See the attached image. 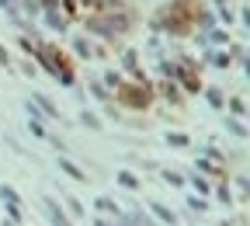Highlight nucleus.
<instances>
[{
	"instance_id": "3",
	"label": "nucleus",
	"mask_w": 250,
	"mask_h": 226,
	"mask_svg": "<svg viewBox=\"0 0 250 226\" xmlns=\"http://www.w3.org/2000/svg\"><path fill=\"white\" fill-rule=\"evenodd\" d=\"M149 209H153V212H156V216H160V219H164V223H170V226H174V223H177V216H174V212H170V209H167V205H160V202H153V205H149Z\"/></svg>"
},
{
	"instance_id": "1",
	"label": "nucleus",
	"mask_w": 250,
	"mask_h": 226,
	"mask_svg": "<svg viewBox=\"0 0 250 226\" xmlns=\"http://www.w3.org/2000/svg\"><path fill=\"white\" fill-rule=\"evenodd\" d=\"M42 205H45V212H49V219H52V226H70V219H66V216H62V212L56 209V202H52V199H45Z\"/></svg>"
},
{
	"instance_id": "4",
	"label": "nucleus",
	"mask_w": 250,
	"mask_h": 226,
	"mask_svg": "<svg viewBox=\"0 0 250 226\" xmlns=\"http://www.w3.org/2000/svg\"><path fill=\"white\" fill-rule=\"evenodd\" d=\"M59 167H62V171H66L70 178H77V181H83V178H87V174H83V171H80L77 164H70V160H59Z\"/></svg>"
},
{
	"instance_id": "7",
	"label": "nucleus",
	"mask_w": 250,
	"mask_h": 226,
	"mask_svg": "<svg viewBox=\"0 0 250 226\" xmlns=\"http://www.w3.org/2000/svg\"><path fill=\"white\" fill-rule=\"evenodd\" d=\"M118 181H122L125 188H136V178H132V174H118Z\"/></svg>"
},
{
	"instance_id": "2",
	"label": "nucleus",
	"mask_w": 250,
	"mask_h": 226,
	"mask_svg": "<svg viewBox=\"0 0 250 226\" xmlns=\"http://www.w3.org/2000/svg\"><path fill=\"white\" fill-rule=\"evenodd\" d=\"M0 199L7 202L11 216H21V209H18V191H14V188H0Z\"/></svg>"
},
{
	"instance_id": "9",
	"label": "nucleus",
	"mask_w": 250,
	"mask_h": 226,
	"mask_svg": "<svg viewBox=\"0 0 250 226\" xmlns=\"http://www.w3.org/2000/svg\"><path fill=\"white\" fill-rule=\"evenodd\" d=\"M94 226H108V223H104V219H94Z\"/></svg>"
},
{
	"instance_id": "8",
	"label": "nucleus",
	"mask_w": 250,
	"mask_h": 226,
	"mask_svg": "<svg viewBox=\"0 0 250 226\" xmlns=\"http://www.w3.org/2000/svg\"><path fill=\"white\" fill-rule=\"evenodd\" d=\"M0 63H7V52H4V49H0Z\"/></svg>"
},
{
	"instance_id": "5",
	"label": "nucleus",
	"mask_w": 250,
	"mask_h": 226,
	"mask_svg": "<svg viewBox=\"0 0 250 226\" xmlns=\"http://www.w3.org/2000/svg\"><path fill=\"white\" fill-rule=\"evenodd\" d=\"M98 209H101V212H111V216H122V212H118V205H115L111 199H98Z\"/></svg>"
},
{
	"instance_id": "10",
	"label": "nucleus",
	"mask_w": 250,
	"mask_h": 226,
	"mask_svg": "<svg viewBox=\"0 0 250 226\" xmlns=\"http://www.w3.org/2000/svg\"><path fill=\"white\" fill-rule=\"evenodd\" d=\"M0 7H11V0H0Z\"/></svg>"
},
{
	"instance_id": "6",
	"label": "nucleus",
	"mask_w": 250,
	"mask_h": 226,
	"mask_svg": "<svg viewBox=\"0 0 250 226\" xmlns=\"http://www.w3.org/2000/svg\"><path fill=\"white\" fill-rule=\"evenodd\" d=\"M167 143L181 150V146H188V136H181V133H174V136H167Z\"/></svg>"
}]
</instances>
